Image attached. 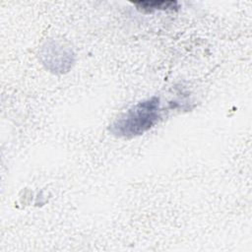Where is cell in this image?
Masks as SVG:
<instances>
[{
    "instance_id": "obj_1",
    "label": "cell",
    "mask_w": 252,
    "mask_h": 252,
    "mask_svg": "<svg viewBox=\"0 0 252 252\" xmlns=\"http://www.w3.org/2000/svg\"><path fill=\"white\" fill-rule=\"evenodd\" d=\"M159 99L157 96L139 102L110 125V132L118 137L132 138L151 129L159 118Z\"/></svg>"
},
{
    "instance_id": "obj_2",
    "label": "cell",
    "mask_w": 252,
    "mask_h": 252,
    "mask_svg": "<svg viewBox=\"0 0 252 252\" xmlns=\"http://www.w3.org/2000/svg\"><path fill=\"white\" fill-rule=\"evenodd\" d=\"M133 4L143 13H153L155 11H165V10H176L178 3L176 1H165V0H153V1H137Z\"/></svg>"
}]
</instances>
